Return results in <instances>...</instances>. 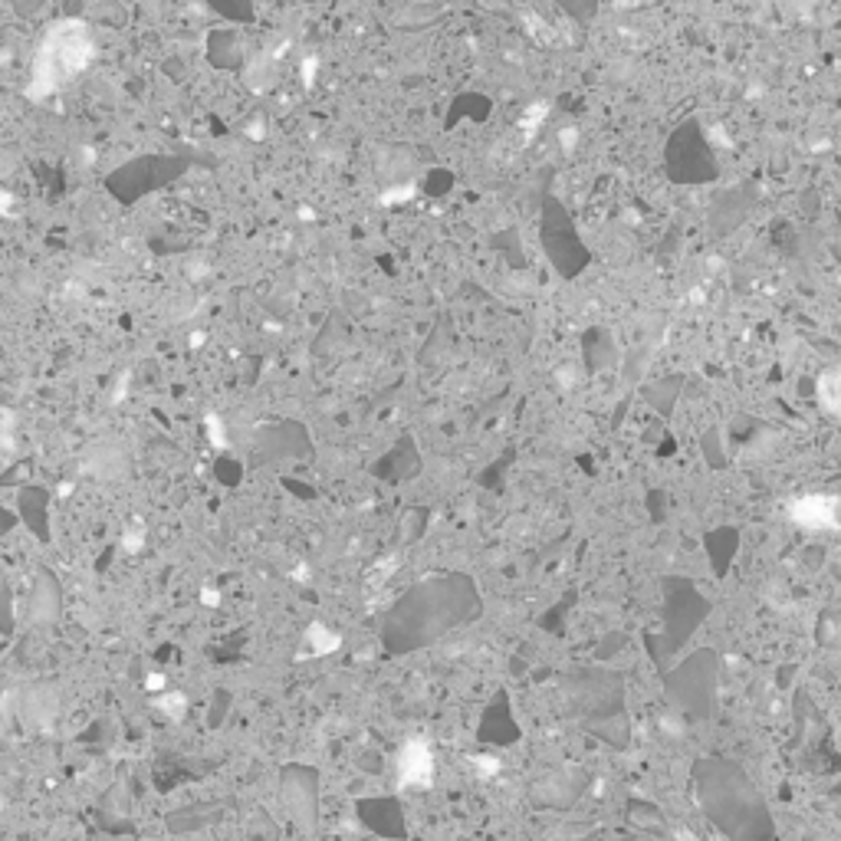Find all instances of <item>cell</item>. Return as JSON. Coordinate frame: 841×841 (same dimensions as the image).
Wrapping results in <instances>:
<instances>
[{
    "label": "cell",
    "instance_id": "obj_1",
    "mask_svg": "<svg viewBox=\"0 0 841 841\" xmlns=\"http://www.w3.org/2000/svg\"><path fill=\"white\" fill-rule=\"evenodd\" d=\"M92 60V40L86 23L63 20L50 27L43 37L37 56H33V79H30V96L40 99L46 92L66 86L76 73H83Z\"/></svg>",
    "mask_w": 841,
    "mask_h": 841
},
{
    "label": "cell",
    "instance_id": "obj_2",
    "mask_svg": "<svg viewBox=\"0 0 841 841\" xmlns=\"http://www.w3.org/2000/svg\"><path fill=\"white\" fill-rule=\"evenodd\" d=\"M789 520L809 533H832L838 529V497L835 493H815L789 506Z\"/></svg>",
    "mask_w": 841,
    "mask_h": 841
},
{
    "label": "cell",
    "instance_id": "obj_3",
    "mask_svg": "<svg viewBox=\"0 0 841 841\" xmlns=\"http://www.w3.org/2000/svg\"><path fill=\"white\" fill-rule=\"evenodd\" d=\"M431 776H434V756L428 750V743L411 740L398 753V786H431Z\"/></svg>",
    "mask_w": 841,
    "mask_h": 841
},
{
    "label": "cell",
    "instance_id": "obj_4",
    "mask_svg": "<svg viewBox=\"0 0 841 841\" xmlns=\"http://www.w3.org/2000/svg\"><path fill=\"white\" fill-rule=\"evenodd\" d=\"M838 372H825L819 378V385H815V395H819V405L828 411V414H838V405H841V395H838Z\"/></svg>",
    "mask_w": 841,
    "mask_h": 841
},
{
    "label": "cell",
    "instance_id": "obj_5",
    "mask_svg": "<svg viewBox=\"0 0 841 841\" xmlns=\"http://www.w3.org/2000/svg\"><path fill=\"white\" fill-rule=\"evenodd\" d=\"M309 638L319 641V651H332V648H336V644H339V638H336V635H326V631H322L319 625H316L313 631H309Z\"/></svg>",
    "mask_w": 841,
    "mask_h": 841
},
{
    "label": "cell",
    "instance_id": "obj_6",
    "mask_svg": "<svg viewBox=\"0 0 841 841\" xmlns=\"http://www.w3.org/2000/svg\"><path fill=\"white\" fill-rule=\"evenodd\" d=\"M474 763L483 769V776H497L500 773V759H493V756H477Z\"/></svg>",
    "mask_w": 841,
    "mask_h": 841
},
{
    "label": "cell",
    "instance_id": "obj_7",
    "mask_svg": "<svg viewBox=\"0 0 841 841\" xmlns=\"http://www.w3.org/2000/svg\"><path fill=\"white\" fill-rule=\"evenodd\" d=\"M10 618V595H7V585H4V575H0V621L7 625Z\"/></svg>",
    "mask_w": 841,
    "mask_h": 841
},
{
    "label": "cell",
    "instance_id": "obj_8",
    "mask_svg": "<svg viewBox=\"0 0 841 841\" xmlns=\"http://www.w3.org/2000/svg\"><path fill=\"white\" fill-rule=\"evenodd\" d=\"M10 526H14V516H10V513H4V510H0V533H7V529H10Z\"/></svg>",
    "mask_w": 841,
    "mask_h": 841
}]
</instances>
